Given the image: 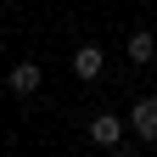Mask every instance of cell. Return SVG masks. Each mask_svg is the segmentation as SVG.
<instances>
[{
	"instance_id": "3957f363",
	"label": "cell",
	"mask_w": 157,
	"mask_h": 157,
	"mask_svg": "<svg viewBox=\"0 0 157 157\" xmlns=\"http://www.w3.org/2000/svg\"><path fill=\"white\" fill-rule=\"evenodd\" d=\"M73 73L78 78H101V45H78L73 51Z\"/></svg>"
},
{
	"instance_id": "7a4b0ae2",
	"label": "cell",
	"mask_w": 157,
	"mask_h": 157,
	"mask_svg": "<svg viewBox=\"0 0 157 157\" xmlns=\"http://www.w3.org/2000/svg\"><path fill=\"white\" fill-rule=\"evenodd\" d=\"M90 140H95V146H118V140H124V118L95 112V118H90Z\"/></svg>"
},
{
	"instance_id": "6da1fadb",
	"label": "cell",
	"mask_w": 157,
	"mask_h": 157,
	"mask_svg": "<svg viewBox=\"0 0 157 157\" xmlns=\"http://www.w3.org/2000/svg\"><path fill=\"white\" fill-rule=\"evenodd\" d=\"M129 124H135V135H140V140H157V95H140V101H135Z\"/></svg>"
},
{
	"instance_id": "277c9868",
	"label": "cell",
	"mask_w": 157,
	"mask_h": 157,
	"mask_svg": "<svg viewBox=\"0 0 157 157\" xmlns=\"http://www.w3.org/2000/svg\"><path fill=\"white\" fill-rule=\"evenodd\" d=\"M6 84H11L17 95H34V90H39V67H34V62H17V67L6 73Z\"/></svg>"
},
{
	"instance_id": "5b68a950",
	"label": "cell",
	"mask_w": 157,
	"mask_h": 157,
	"mask_svg": "<svg viewBox=\"0 0 157 157\" xmlns=\"http://www.w3.org/2000/svg\"><path fill=\"white\" fill-rule=\"evenodd\" d=\"M151 56H157V34L151 28H135L129 34V62H151Z\"/></svg>"
}]
</instances>
